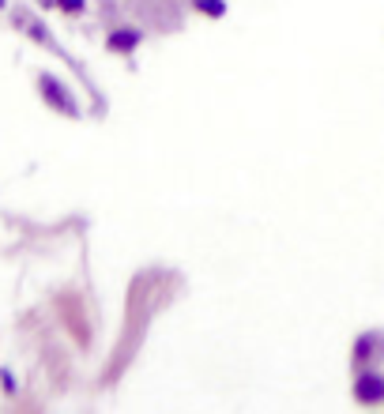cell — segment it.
Masks as SVG:
<instances>
[{"instance_id": "obj_4", "label": "cell", "mask_w": 384, "mask_h": 414, "mask_svg": "<svg viewBox=\"0 0 384 414\" xmlns=\"http://www.w3.org/2000/svg\"><path fill=\"white\" fill-rule=\"evenodd\" d=\"M140 45H143V30H136V27H117V30H109V38H106L109 53H136Z\"/></svg>"}, {"instance_id": "obj_7", "label": "cell", "mask_w": 384, "mask_h": 414, "mask_svg": "<svg viewBox=\"0 0 384 414\" xmlns=\"http://www.w3.org/2000/svg\"><path fill=\"white\" fill-rule=\"evenodd\" d=\"M0 388H4L8 395H12L15 388H19V384H15V377H12V369H0Z\"/></svg>"}, {"instance_id": "obj_5", "label": "cell", "mask_w": 384, "mask_h": 414, "mask_svg": "<svg viewBox=\"0 0 384 414\" xmlns=\"http://www.w3.org/2000/svg\"><path fill=\"white\" fill-rule=\"evenodd\" d=\"M192 8L200 15H207V19H222L226 15V0H192Z\"/></svg>"}, {"instance_id": "obj_3", "label": "cell", "mask_w": 384, "mask_h": 414, "mask_svg": "<svg viewBox=\"0 0 384 414\" xmlns=\"http://www.w3.org/2000/svg\"><path fill=\"white\" fill-rule=\"evenodd\" d=\"M350 354H354V365L377 362V358H384V336L381 331H362L354 339V347H350Z\"/></svg>"}, {"instance_id": "obj_1", "label": "cell", "mask_w": 384, "mask_h": 414, "mask_svg": "<svg viewBox=\"0 0 384 414\" xmlns=\"http://www.w3.org/2000/svg\"><path fill=\"white\" fill-rule=\"evenodd\" d=\"M38 91H42V98H45V106H53L57 113L64 117H79V102L72 98V91L61 83L57 76H50V72H42L38 76Z\"/></svg>"}, {"instance_id": "obj_6", "label": "cell", "mask_w": 384, "mask_h": 414, "mask_svg": "<svg viewBox=\"0 0 384 414\" xmlns=\"http://www.w3.org/2000/svg\"><path fill=\"white\" fill-rule=\"evenodd\" d=\"M57 8L64 15H79V12H87V0H57Z\"/></svg>"}, {"instance_id": "obj_8", "label": "cell", "mask_w": 384, "mask_h": 414, "mask_svg": "<svg viewBox=\"0 0 384 414\" xmlns=\"http://www.w3.org/2000/svg\"><path fill=\"white\" fill-rule=\"evenodd\" d=\"M42 8H57V0H42Z\"/></svg>"}, {"instance_id": "obj_2", "label": "cell", "mask_w": 384, "mask_h": 414, "mask_svg": "<svg viewBox=\"0 0 384 414\" xmlns=\"http://www.w3.org/2000/svg\"><path fill=\"white\" fill-rule=\"evenodd\" d=\"M358 407H381L384 403V377L373 369H358L354 373V388H350Z\"/></svg>"}]
</instances>
